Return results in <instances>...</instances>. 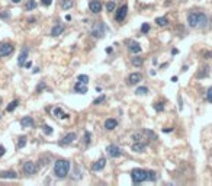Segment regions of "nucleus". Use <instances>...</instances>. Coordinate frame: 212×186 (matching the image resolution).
Instances as JSON below:
<instances>
[{"label":"nucleus","instance_id":"7","mask_svg":"<svg viewBox=\"0 0 212 186\" xmlns=\"http://www.w3.org/2000/svg\"><path fill=\"white\" fill-rule=\"evenodd\" d=\"M13 51H15V46L12 45V44H9V42L1 44V45H0V57H7V55H10Z\"/></svg>","mask_w":212,"mask_h":186},{"label":"nucleus","instance_id":"15","mask_svg":"<svg viewBox=\"0 0 212 186\" xmlns=\"http://www.w3.org/2000/svg\"><path fill=\"white\" fill-rule=\"evenodd\" d=\"M116 125H118V121H116V119H113V118H109V119H106V121H105V128H106L108 131L115 129V128H116Z\"/></svg>","mask_w":212,"mask_h":186},{"label":"nucleus","instance_id":"20","mask_svg":"<svg viewBox=\"0 0 212 186\" xmlns=\"http://www.w3.org/2000/svg\"><path fill=\"white\" fill-rule=\"evenodd\" d=\"M64 32V26L63 25H55L54 28H52V31H51V36H58V35H61Z\"/></svg>","mask_w":212,"mask_h":186},{"label":"nucleus","instance_id":"39","mask_svg":"<svg viewBox=\"0 0 212 186\" xmlns=\"http://www.w3.org/2000/svg\"><path fill=\"white\" fill-rule=\"evenodd\" d=\"M45 87H47V86H45V83H44V82H41V83L36 86V93H39L41 90H44Z\"/></svg>","mask_w":212,"mask_h":186},{"label":"nucleus","instance_id":"28","mask_svg":"<svg viewBox=\"0 0 212 186\" xmlns=\"http://www.w3.org/2000/svg\"><path fill=\"white\" fill-rule=\"evenodd\" d=\"M19 105V100H13V102H10L9 105H7V108H6V111L7 112H12V111H15L16 109V106Z\"/></svg>","mask_w":212,"mask_h":186},{"label":"nucleus","instance_id":"47","mask_svg":"<svg viewBox=\"0 0 212 186\" xmlns=\"http://www.w3.org/2000/svg\"><path fill=\"white\" fill-rule=\"evenodd\" d=\"M32 73H34V74H36V73H39V69H38V67H36V69H34V70H32Z\"/></svg>","mask_w":212,"mask_h":186},{"label":"nucleus","instance_id":"52","mask_svg":"<svg viewBox=\"0 0 212 186\" xmlns=\"http://www.w3.org/2000/svg\"><path fill=\"white\" fill-rule=\"evenodd\" d=\"M0 105H1V100H0Z\"/></svg>","mask_w":212,"mask_h":186},{"label":"nucleus","instance_id":"30","mask_svg":"<svg viewBox=\"0 0 212 186\" xmlns=\"http://www.w3.org/2000/svg\"><path fill=\"white\" fill-rule=\"evenodd\" d=\"M154 109H156L157 112H163V111H164V102H157V103L154 105Z\"/></svg>","mask_w":212,"mask_h":186},{"label":"nucleus","instance_id":"33","mask_svg":"<svg viewBox=\"0 0 212 186\" xmlns=\"http://www.w3.org/2000/svg\"><path fill=\"white\" fill-rule=\"evenodd\" d=\"M74 179H80L81 177V172H80V167L79 166H74Z\"/></svg>","mask_w":212,"mask_h":186},{"label":"nucleus","instance_id":"44","mask_svg":"<svg viewBox=\"0 0 212 186\" xmlns=\"http://www.w3.org/2000/svg\"><path fill=\"white\" fill-rule=\"evenodd\" d=\"M9 16H10V15H9L7 12H4V13H0V18H1V19H9Z\"/></svg>","mask_w":212,"mask_h":186},{"label":"nucleus","instance_id":"24","mask_svg":"<svg viewBox=\"0 0 212 186\" xmlns=\"http://www.w3.org/2000/svg\"><path fill=\"white\" fill-rule=\"evenodd\" d=\"M131 63H132L134 67H141L142 64H144V58H141V57H135V58L131 60Z\"/></svg>","mask_w":212,"mask_h":186},{"label":"nucleus","instance_id":"32","mask_svg":"<svg viewBox=\"0 0 212 186\" xmlns=\"http://www.w3.org/2000/svg\"><path fill=\"white\" fill-rule=\"evenodd\" d=\"M77 80L81 82V83H84V84H87V83H89V76H86V74H80V76L77 77Z\"/></svg>","mask_w":212,"mask_h":186},{"label":"nucleus","instance_id":"48","mask_svg":"<svg viewBox=\"0 0 212 186\" xmlns=\"http://www.w3.org/2000/svg\"><path fill=\"white\" fill-rule=\"evenodd\" d=\"M177 52H179V49H176V48L171 49V54H177Z\"/></svg>","mask_w":212,"mask_h":186},{"label":"nucleus","instance_id":"1","mask_svg":"<svg viewBox=\"0 0 212 186\" xmlns=\"http://www.w3.org/2000/svg\"><path fill=\"white\" fill-rule=\"evenodd\" d=\"M69 172H70V162L69 160L61 159V160L55 162V164H54V175H55V177L66 179L67 175H69Z\"/></svg>","mask_w":212,"mask_h":186},{"label":"nucleus","instance_id":"4","mask_svg":"<svg viewBox=\"0 0 212 186\" xmlns=\"http://www.w3.org/2000/svg\"><path fill=\"white\" fill-rule=\"evenodd\" d=\"M105 35V25L102 22L94 23V26L92 28V36L94 38H102Z\"/></svg>","mask_w":212,"mask_h":186},{"label":"nucleus","instance_id":"50","mask_svg":"<svg viewBox=\"0 0 212 186\" xmlns=\"http://www.w3.org/2000/svg\"><path fill=\"white\" fill-rule=\"evenodd\" d=\"M150 74H151V76H156V70H150Z\"/></svg>","mask_w":212,"mask_h":186},{"label":"nucleus","instance_id":"8","mask_svg":"<svg viewBox=\"0 0 212 186\" xmlns=\"http://www.w3.org/2000/svg\"><path fill=\"white\" fill-rule=\"evenodd\" d=\"M141 80H142V74H141V73H132V74H129V76H128L126 83H128L129 86H134V84H138Z\"/></svg>","mask_w":212,"mask_h":186},{"label":"nucleus","instance_id":"26","mask_svg":"<svg viewBox=\"0 0 212 186\" xmlns=\"http://www.w3.org/2000/svg\"><path fill=\"white\" fill-rule=\"evenodd\" d=\"M36 9V1L35 0H28L26 6H25V10H34Z\"/></svg>","mask_w":212,"mask_h":186},{"label":"nucleus","instance_id":"11","mask_svg":"<svg viewBox=\"0 0 212 186\" xmlns=\"http://www.w3.org/2000/svg\"><path fill=\"white\" fill-rule=\"evenodd\" d=\"M76 138H77L76 132H69L67 135H64V138L60 141V145H69V144H71Z\"/></svg>","mask_w":212,"mask_h":186},{"label":"nucleus","instance_id":"42","mask_svg":"<svg viewBox=\"0 0 212 186\" xmlns=\"http://www.w3.org/2000/svg\"><path fill=\"white\" fill-rule=\"evenodd\" d=\"M41 3H42L44 6H51V4H52V0H41Z\"/></svg>","mask_w":212,"mask_h":186},{"label":"nucleus","instance_id":"16","mask_svg":"<svg viewBox=\"0 0 212 186\" xmlns=\"http://www.w3.org/2000/svg\"><path fill=\"white\" fill-rule=\"evenodd\" d=\"M0 179H18L16 172L7 170V172H0Z\"/></svg>","mask_w":212,"mask_h":186},{"label":"nucleus","instance_id":"31","mask_svg":"<svg viewBox=\"0 0 212 186\" xmlns=\"http://www.w3.org/2000/svg\"><path fill=\"white\" fill-rule=\"evenodd\" d=\"M115 7H116V4H115L113 1H108V3H106V12H113Z\"/></svg>","mask_w":212,"mask_h":186},{"label":"nucleus","instance_id":"2","mask_svg":"<svg viewBox=\"0 0 212 186\" xmlns=\"http://www.w3.org/2000/svg\"><path fill=\"white\" fill-rule=\"evenodd\" d=\"M131 179L134 183H141L147 180V170H142V169H134L131 172Z\"/></svg>","mask_w":212,"mask_h":186},{"label":"nucleus","instance_id":"10","mask_svg":"<svg viewBox=\"0 0 212 186\" xmlns=\"http://www.w3.org/2000/svg\"><path fill=\"white\" fill-rule=\"evenodd\" d=\"M126 13H128V6H126V4H122L118 9V12H116V21H118V22H122V21L126 18Z\"/></svg>","mask_w":212,"mask_h":186},{"label":"nucleus","instance_id":"22","mask_svg":"<svg viewBox=\"0 0 212 186\" xmlns=\"http://www.w3.org/2000/svg\"><path fill=\"white\" fill-rule=\"evenodd\" d=\"M208 74H209V67H208V66H203V67H202V70H201V71L196 74V77H198V79H205Z\"/></svg>","mask_w":212,"mask_h":186},{"label":"nucleus","instance_id":"37","mask_svg":"<svg viewBox=\"0 0 212 186\" xmlns=\"http://www.w3.org/2000/svg\"><path fill=\"white\" fill-rule=\"evenodd\" d=\"M42 129H44V132H45L47 135H51V134H52V128H51L49 125H44Z\"/></svg>","mask_w":212,"mask_h":186},{"label":"nucleus","instance_id":"13","mask_svg":"<svg viewBox=\"0 0 212 186\" xmlns=\"http://www.w3.org/2000/svg\"><path fill=\"white\" fill-rule=\"evenodd\" d=\"M89 9H90L92 13H99V12L102 10V4H100V1H97V0H92V1L89 3Z\"/></svg>","mask_w":212,"mask_h":186},{"label":"nucleus","instance_id":"19","mask_svg":"<svg viewBox=\"0 0 212 186\" xmlns=\"http://www.w3.org/2000/svg\"><path fill=\"white\" fill-rule=\"evenodd\" d=\"M105 166H106V159H99L97 162L93 164V169L94 172H99V170H103L105 169Z\"/></svg>","mask_w":212,"mask_h":186},{"label":"nucleus","instance_id":"14","mask_svg":"<svg viewBox=\"0 0 212 186\" xmlns=\"http://www.w3.org/2000/svg\"><path fill=\"white\" fill-rule=\"evenodd\" d=\"M21 125H22V128H32L35 125V122H34L32 116H25L21 119Z\"/></svg>","mask_w":212,"mask_h":186},{"label":"nucleus","instance_id":"40","mask_svg":"<svg viewBox=\"0 0 212 186\" xmlns=\"http://www.w3.org/2000/svg\"><path fill=\"white\" fill-rule=\"evenodd\" d=\"M206 99H208V100L212 103V87H209V89H208V92H206Z\"/></svg>","mask_w":212,"mask_h":186},{"label":"nucleus","instance_id":"23","mask_svg":"<svg viewBox=\"0 0 212 186\" xmlns=\"http://www.w3.org/2000/svg\"><path fill=\"white\" fill-rule=\"evenodd\" d=\"M54 115L57 116V118H63V119H67V118H69V115L64 114V111H63L61 108H55V109H54Z\"/></svg>","mask_w":212,"mask_h":186},{"label":"nucleus","instance_id":"3","mask_svg":"<svg viewBox=\"0 0 212 186\" xmlns=\"http://www.w3.org/2000/svg\"><path fill=\"white\" fill-rule=\"evenodd\" d=\"M156 138V134L150 129H142V131H137L132 134V140L134 141H141V140H151Z\"/></svg>","mask_w":212,"mask_h":186},{"label":"nucleus","instance_id":"5","mask_svg":"<svg viewBox=\"0 0 212 186\" xmlns=\"http://www.w3.org/2000/svg\"><path fill=\"white\" fill-rule=\"evenodd\" d=\"M201 13L202 12H192L188 16V23L190 28H196L199 25V19H201Z\"/></svg>","mask_w":212,"mask_h":186},{"label":"nucleus","instance_id":"36","mask_svg":"<svg viewBox=\"0 0 212 186\" xmlns=\"http://www.w3.org/2000/svg\"><path fill=\"white\" fill-rule=\"evenodd\" d=\"M105 100H106V96H105V94H102V96H99L97 99H94L93 105H99V103H102V102H105Z\"/></svg>","mask_w":212,"mask_h":186},{"label":"nucleus","instance_id":"6","mask_svg":"<svg viewBox=\"0 0 212 186\" xmlns=\"http://www.w3.org/2000/svg\"><path fill=\"white\" fill-rule=\"evenodd\" d=\"M36 170H38V167H36V164H35L34 162H26L24 164V173L25 175H28V176L35 175Z\"/></svg>","mask_w":212,"mask_h":186},{"label":"nucleus","instance_id":"21","mask_svg":"<svg viewBox=\"0 0 212 186\" xmlns=\"http://www.w3.org/2000/svg\"><path fill=\"white\" fill-rule=\"evenodd\" d=\"M26 58H28V49H24V51L21 52L19 58H18V64H19V67H24Z\"/></svg>","mask_w":212,"mask_h":186},{"label":"nucleus","instance_id":"46","mask_svg":"<svg viewBox=\"0 0 212 186\" xmlns=\"http://www.w3.org/2000/svg\"><path fill=\"white\" fill-rule=\"evenodd\" d=\"M173 128H163V132H171Z\"/></svg>","mask_w":212,"mask_h":186},{"label":"nucleus","instance_id":"12","mask_svg":"<svg viewBox=\"0 0 212 186\" xmlns=\"http://www.w3.org/2000/svg\"><path fill=\"white\" fill-rule=\"evenodd\" d=\"M145 148H147V144L141 142V141H135L132 144V151H135V153H144Z\"/></svg>","mask_w":212,"mask_h":186},{"label":"nucleus","instance_id":"18","mask_svg":"<svg viewBox=\"0 0 212 186\" xmlns=\"http://www.w3.org/2000/svg\"><path fill=\"white\" fill-rule=\"evenodd\" d=\"M128 48H129V52H132V54H138V52H141V45H140L137 41H131Z\"/></svg>","mask_w":212,"mask_h":186},{"label":"nucleus","instance_id":"51","mask_svg":"<svg viewBox=\"0 0 212 186\" xmlns=\"http://www.w3.org/2000/svg\"><path fill=\"white\" fill-rule=\"evenodd\" d=\"M12 3H15V4H18V3H21V0H10Z\"/></svg>","mask_w":212,"mask_h":186},{"label":"nucleus","instance_id":"45","mask_svg":"<svg viewBox=\"0 0 212 186\" xmlns=\"http://www.w3.org/2000/svg\"><path fill=\"white\" fill-rule=\"evenodd\" d=\"M4 151H6V148H4L3 145H0V157H1V156L4 154Z\"/></svg>","mask_w":212,"mask_h":186},{"label":"nucleus","instance_id":"25","mask_svg":"<svg viewBox=\"0 0 212 186\" xmlns=\"http://www.w3.org/2000/svg\"><path fill=\"white\" fill-rule=\"evenodd\" d=\"M147 180H150V182H156V180H157V173L153 172V170L147 172Z\"/></svg>","mask_w":212,"mask_h":186},{"label":"nucleus","instance_id":"9","mask_svg":"<svg viewBox=\"0 0 212 186\" xmlns=\"http://www.w3.org/2000/svg\"><path fill=\"white\" fill-rule=\"evenodd\" d=\"M106 151H108V154H109L111 157H119V156L122 154L121 148H119L118 145H115V144H109V145L106 147Z\"/></svg>","mask_w":212,"mask_h":186},{"label":"nucleus","instance_id":"43","mask_svg":"<svg viewBox=\"0 0 212 186\" xmlns=\"http://www.w3.org/2000/svg\"><path fill=\"white\" fill-rule=\"evenodd\" d=\"M84 135H86V144H90V132H89V131H86V134H84Z\"/></svg>","mask_w":212,"mask_h":186},{"label":"nucleus","instance_id":"41","mask_svg":"<svg viewBox=\"0 0 212 186\" xmlns=\"http://www.w3.org/2000/svg\"><path fill=\"white\" fill-rule=\"evenodd\" d=\"M177 99H179V111H183V100H182V96H179Z\"/></svg>","mask_w":212,"mask_h":186},{"label":"nucleus","instance_id":"27","mask_svg":"<svg viewBox=\"0 0 212 186\" xmlns=\"http://www.w3.org/2000/svg\"><path fill=\"white\" fill-rule=\"evenodd\" d=\"M156 23H157L158 26H167V25H168V19L164 18V16H163V18H157V19H156Z\"/></svg>","mask_w":212,"mask_h":186},{"label":"nucleus","instance_id":"34","mask_svg":"<svg viewBox=\"0 0 212 186\" xmlns=\"http://www.w3.org/2000/svg\"><path fill=\"white\" fill-rule=\"evenodd\" d=\"M135 93H137V94H147V93H148V89H147L145 86H141V87H138V89L135 90Z\"/></svg>","mask_w":212,"mask_h":186},{"label":"nucleus","instance_id":"17","mask_svg":"<svg viewBox=\"0 0 212 186\" xmlns=\"http://www.w3.org/2000/svg\"><path fill=\"white\" fill-rule=\"evenodd\" d=\"M74 92L80 93V94H84V93H87V86L84 83H81V82H77L76 86H74Z\"/></svg>","mask_w":212,"mask_h":186},{"label":"nucleus","instance_id":"38","mask_svg":"<svg viewBox=\"0 0 212 186\" xmlns=\"http://www.w3.org/2000/svg\"><path fill=\"white\" fill-rule=\"evenodd\" d=\"M150 31V25L148 23H142V26H141V32L142 34H147Z\"/></svg>","mask_w":212,"mask_h":186},{"label":"nucleus","instance_id":"35","mask_svg":"<svg viewBox=\"0 0 212 186\" xmlns=\"http://www.w3.org/2000/svg\"><path fill=\"white\" fill-rule=\"evenodd\" d=\"M25 145H26V137H21L18 141V148H24Z\"/></svg>","mask_w":212,"mask_h":186},{"label":"nucleus","instance_id":"49","mask_svg":"<svg viewBox=\"0 0 212 186\" xmlns=\"http://www.w3.org/2000/svg\"><path fill=\"white\" fill-rule=\"evenodd\" d=\"M177 80H179V79H177V77H176V76H174V77H171V82H173V83H176V82H177Z\"/></svg>","mask_w":212,"mask_h":186},{"label":"nucleus","instance_id":"29","mask_svg":"<svg viewBox=\"0 0 212 186\" xmlns=\"http://www.w3.org/2000/svg\"><path fill=\"white\" fill-rule=\"evenodd\" d=\"M71 6H73V1H71V0H61V7H63L64 10L71 9Z\"/></svg>","mask_w":212,"mask_h":186}]
</instances>
